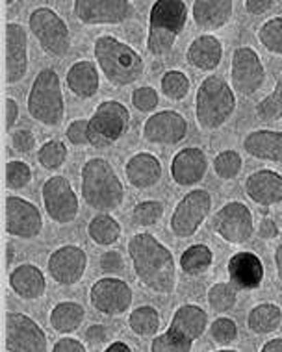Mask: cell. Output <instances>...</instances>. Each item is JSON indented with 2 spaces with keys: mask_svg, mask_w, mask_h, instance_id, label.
I'll use <instances>...</instances> for the list:
<instances>
[{
  "mask_svg": "<svg viewBox=\"0 0 282 352\" xmlns=\"http://www.w3.org/2000/svg\"><path fill=\"white\" fill-rule=\"evenodd\" d=\"M26 108L34 121L45 126H58L65 116L62 80L54 69L39 71L28 93Z\"/></svg>",
  "mask_w": 282,
  "mask_h": 352,
  "instance_id": "6",
  "label": "cell"
},
{
  "mask_svg": "<svg viewBox=\"0 0 282 352\" xmlns=\"http://www.w3.org/2000/svg\"><path fill=\"white\" fill-rule=\"evenodd\" d=\"M188 135V121L175 109L154 113L143 124V140L153 145H177Z\"/></svg>",
  "mask_w": 282,
  "mask_h": 352,
  "instance_id": "19",
  "label": "cell"
},
{
  "mask_svg": "<svg viewBox=\"0 0 282 352\" xmlns=\"http://www.w3.org/2000/svg\"><path fill=\"white\" fill-rule=\"evenodd\" d=\"M87 122L89 119H76L67 126L65 130V135L67 140L76 146L89 145V138H87Z\"/></svg>",
  "mask_w": 282,
  "mask_h": 352,
  "instance_id": "46",
  "label": "cell"
},
{
  "mask_svg": "<svg viewBox=\"0 0 282 352\" xmlns=\"http://www.w3.org/2000/svg\"><path fill=\"white\" fill-rule=\"evenodd\" d=\"M106 338H108V330H106L102 324H91V327L86 330V340L91 343V345H100L105 343Z\"/></svg>",
  "mask_w": 282,
  "mask_h": 352,
  "instance_id": "51",
  "label": "cell"
},
{
  "mask_svg": "<svg viewBox=\"0 0 282 352\" xmlns=\"http://www.w3.org/2000/svg\"><path fill=\"white\" fill-rule=\"evenodd\" d=\"M74 17L82 25H119L134 17V4L129 0H76L73 4Z\"/></svg>",
  "mask_w": 282,
  "mask_h": 352,
  "instance_id": "13",
  "label": "cell"
},
{
  "mask_svg": "<svg viewBox=\"0 0 282 352\" xmlns=\"http://www.w3.org/2000/svg\"><path fill=\"white\" fill-rule=\"evenodd\" d=\"M221 58H223V47L217 41V37L210 36V34L195 37L186 52L188 63L199 71H214L219 67Z\"/></svg>",
  "mask_w": 282,
  "mask_h": 352,
  "instance_id": "26",
  "label": "cell"
},
{
  "mask_svg": "<svg viewBox=\"0 0 282 352\" xmlns=\"http://www.w3.org/2000/svg\"><path fill=\"white\" fill-rule=\"evenodd\" d=\"M105 352H132V349L127 343H123V341H116V343L106 346Z\"/></svg>",
  "mask_w": 282,
  "mask_h": 352,
  "instance_id": "55",
  "label": "cell"
},
{
  "mask_svg": "<svg viewBox=\"0 0 282 352\" xmlns=\"http://www.w3.org/2000/svg\"><path fill=\"white\" fill-rule=\"evenodd\" d=\"M210 334L214 338L217 345H230L236 336H238V327L232 319L228 317H217L212 324H210Z\"/></svg>",
  "mask_w": 282,
  "mask_h": 352,
  "instance_id": "44",
  "label": "cell"
},
{
  "mask_svg": "<svg viewBox=\"0 0 282 352\" xmlns=\"http://www.w3.org/2000/svg\"><path fill=\"white\" fill-rule=\"evenodd\" d=\"M243 148L252 158L264 162H282V132L254 130L246 135Z\"/></svg>",
  "mask_w": 282,
  "mask_h": 352,
  "instance_id": "27",
  "label": "cell"
},
{
  "mask_svg": "<svg viewBox=\"0 0 282 352\" xmlns=\"http://www.w3.org/2000/svg\"><path fill=\"white\" fill-rule=\"evenodd\" d=\"M282 324V310L273 302H262L254 306L247 317V327L254 334H271Z\"/></svg>",
  "mask_w": 282,
  "mask_h": 352,
  "instance_id": "31",
  "label": "cell"
},
{
  "mask_svg": "<svg viewBox=\"0 0 282 352\" xmlns=\"http://www.w3.org/2000/svg\"><path fill=\"white\" fill-rule=\"evenodd\" d=\"M45 210L54 223L58 225H69L73 223L80 212L78 197L74 193L73 186L65 176H52L43 184Z\"/></svg>",
  "mask_w": 282,
  "mask_h": 352,
  "instance_id": "11",
  "label": "cell"
},
{
  "mask_svg": "<svg viewBox=\"0 0 282 352\" xmlns=\"http://www.w3.org/2000/svg\"><path fill=\"white\" fill-rule=\"evenodd\" d=\"M32 36L36 37L39 47L49 56L63 58L71 49V32H69L65 21H63L52 8L39 6L32 10L28 17Z\"/></svg>",
  "mask_w": 282,
  "mask_h": 352,
  "instance_id": "8",
  "label": "cell"
},
{
  "mask_svg": "<svg viewBox=\"0 0 282 352\" xmlns=\"http://www.w3.org/2000/svg\"><path fill=\"white\" fill-rule=\"evenodd\" d=\"M82 197L100 213L113 212L123 204L124 188L116 169L106 158H91L82 165Z\"/></svg>",
  "mask_w": 282,
  "mask_h": 352,
  "instance_id": "3",
  "label": "cell"
},
{
  "mask_svg": "<svg viewBox=\"0 0 282 352\" xmlns=\"http://www.w3.org/2000/svg\"><path fill=\"white\" fill-rule=\"evenodd\" d=\"M212 228L227 243H247L254 234V221H252L251 210L243 202H228L214 215Z\"/></svg>",
  "mask_w": 282,
  "mask_h": 352,
  "instance_id": "9",
  "label": "cell"
},
{
  "mask_svg": "<svg viewBox=\"0 0 282 352\" xmlns=\"http://www.w3.org/2000/svg\"><path fill=\"white\" fill-rule=\"evenodd\" d=\"M19 119V104L13 100L12 97L6 98V119H4V128H6V132H10L13 126H15V122Z\"/></svg>",
  "mask_w": 282,
  "mask_h": 352,
  "instance_id": "52",
  "label": "cell"
},
{
  "mask_svg": "<svg viewBox=\"0 0 282 352\" xmlns=\"http://www.w3.org/2000/svg\"><path fill=\"white\" fill-rule=\"evenodd\" d=\"M254 116L262 122L282 121V74L276 80L275 89L257 104Z\"/></svg>",
  "mask_w": 282,
  "mask_h": 352,
  "instance_id": "35",
  "label": "cell"
},
{
  "mask_svg": "<svg viewBox=\"0 0 282 352\" xmlns=\"http://www.w3.org/2000/svg\"><path fill=\"white\" fill-rule=\"evenodd\" d=\"M123 267V260H121V256L113 252V250H108L105 254L100 256V269L105 271V273H116L119 269Z\"/></svg>",
  "mask_w": 282,
  "mask_h": 352,
  "instance_id": "49",
  "label": "cell"
},
{
  "mask_svg": "<svg viewBox=\"0 0 282 352\" xmlns=\"http://www.w3.org/2000/svg\"><path fill=\"white\" fill-rule=\"evenodd\" d=\"M214 261V252L206 245H191L180 256V269L190 276L206 273Z\"/></svg>",
  "mask_w": 282,
  "mask_h": 352,
  "instance_id": "33",
  "label": "cell"
},
{
  "mask_svg": "<svg viewBox=\"0 0 282 352\" xmlns=\"http://www.w3.org/2000/svg\"><path fill=\"white\" fill-rule=\"evenodd\" d=\"M129 256L135 276L149 289L171 295L177 287V263L171 250L147 232H140L129 241Z\"/></svg>",
  "mask_w": 282,
  "mask_h": 352,
  "instance_id": "1",
  "label": "cell"
},
{
  "mask_svg": "<svg viewBox=\"0 0 282 352\" xmlns=\"http://www.w3.org/2000/svg\"><path fill=\"white\" fill-rule=\"evenodd\" d=\"M124 175L135 189H149L162 178V164L151 152H138L124 165Z\"/></svg>",
  "mask_w": 282,
  "mask_h": 352,
  "instance_id": "24",
  "label": "cell"
},
{
  "mask_svg": "<svg viewBox=\"0 0 282 352\" xmlns=\"http://www.w3.org/2000/svg\"><path fill=\"white\" fill-rule=\"evenodd\" d=\"M234 2L230 0H195L193 19L195 25L203 30H217L230 21Z\"/></svg>",
  "mask_w": 282,
  "mask_h": 352,
  "instance_id": "28",
  "label": "cell"
},
{
  "mask_svg": "<svg viewBox=\"0 0 282 352\" xmlns=\"http://www.w3.org/2000/svg\"><path fill=\"white\" fill-rule=\"evenodd\" d=\"M258 236L262 239H275L279 236V226L275 225V221L270 217H264L258 225Z\"/></svg>",
  "mask_w": 282,
  "mask_h": 352,
  "instance_id": "50",
  "label": "cell"
},
{
  "mask_svg": "<svg viewBox=\"0 0 282 352\" xmlns=\"http://www.w3.org/2000/svg\"><path fill=\"white\" fill-rule=\"evenodd\" d=\"M164 215V204L160 201H143L135 204L132 217L134 223L140 226H153L158 223Z\"/></svg>",
  "mask_w": 282,
  "mask_h": 352,
  "instance_id": "42",
  "label": "cell"
},
{
  "mask_svg": "<svg viewBox=\"0 0 282 352\" xmlns=\"http://www.w3.org/2000/svg\"><path fill=\"white\" fill-rule=\"evenodd\" d=\"M93 56L106 80L116 87L135 84L145 71L143 58L113 36L98 37L93 45Z\"/></svg>",
  "mask_w": 282,
  "mask_h": 352,
  "instance_id": "2",
  "label": "cell"
},
{
  "mask_svg": "<svg viewBox=\"0 0 282 352\" xmlns=\"http://www.w3.org/2000/svg\"><path fill=\"white\" fill-rule=\"evenodd\" d=\"M215 352H238V351H228V349H223V351H215Z\"/></svg>",
  "mask_w": 282,
  "mask_h": 352,
  "instance_id": "57",
  "label": "cell"
},
{
  "mask_svg": "<svg viewBox=\"0 0 282 352\" xmlns=\"http://www.w3.org/2000/svg\"><path fill=\"white\" fill-rule=\"evenodd\" d=\"M47 267L56 284L74 285L86 274L87 254L76 245H63L50 254Z\"/></svg>",
  "mask_w": 282,
  "mask_h": 352,
  "instance_id": "18",
  "label": "cell"
},
{
  "mask_svg": "<svg viewBox=\"0 0 282 352\" xmlns=\"http://www.w3.org/2000/svg\"><path fill=\"white\" fill-rule=\"evenodd\" d=\"M89 302L98 314L110 317L123 316L132 306V289L124 280L106 276L91 285Z\"/></svg>",
  "mask_w": 282,
  "mask_h": 352,
  "instance_id": "16",
  "label": "cell"
},
{
  "mask_svg": "<svg viewBox=\"0 0 282 352\" xmlns=\"http://www.w3.org/2000/svg\"><path fill=\"white\" fill-rule=\"evenodd\" d=\"M230 82L234 89L243 97H252L264 85V63L251 47H239L232 52Z\"/></svg>",
  "mask_w": 282,
  "mask_h": 352,
  "instance_id": "14",
  "label": "cell"
},
{
  "mask_svg": "<svg viewBox=\"0 0 282 352\" xmlns=\"http://www.w3.org/2000/svg\"><path fill=\"white\" fill-rule=\"evenodd\" d=\"M275 269H276V276L282 282V243L275 249Z\"/></svg>",
  "mask_w": 282,
  "mask_h": 352,
  "instance_id": "56",
  "label": "cell"
},
{
  "mask_svg": "<svg viewBox=\"0 0 282 352\" xmlns=\"http://www.w3.org/2000/svg\"><path fill=\"white\" fill-rule=\"evenodd\" d=\"M49 338L32 317L8 311L6 314V351L8 352H47Z\"/></svg>",
  "mask_w": 282,
  "mask_h": 352,
  "instance_id": "10",
  "label": "cell"
},
{
  "mask_svg": "<svg viewBox=\"0 0 282 352\" xmlns=\"http://www.w3.org/2000/svg\"><path fill=\"white\" fill-rule=\"evenodd\" d=\"M130 126V111L117 100H102L87 122L89 145L97 148L116 145Z\"/></svg>",
  "mask_w": 282,
  "mask_h": 352,
  "instance_id": "7",
  "label": "cell"
},
{
  "mask_svg": "<svg viewBox=\"0 0 282 352\" xmlns=\"http://www.w3.org/2000/svg\"><path fill=\"white\" fill-rule=\"evenodd\" d=\"M191 346H193L191 341L175 334L173 330H167L154 338L151 343V352H191Z\"/></svg>",
  "mask_w": 282,
  "mask_h": 352,
  "instance_id": "41",
  "label": "cell"
},
{
  "mask_svg": "<svg viewBox=\"0 0 282 352\" xmlns=\"http://www.w3.org/2000/svg\"><path fill=\"white\" fill-rule=\"evenodd\" d=\"M87 234L100 247H111L121 237V225L108 213H98L87 226Z\"/></svg>",
  "mask_w": 282,
  "mask_h": 352,
  "instance_id": "32",
  "label": "cell"
},
{
  "mask_svg": "<svg viewBox=\"0 0 282 352\" xmlns=\"http://www.w3.org/2000/svg\"><path fill=\"white\" fill-rule=\"evenodd\" d=\"M238 293H236V285L221 282L210 287L208 292V304L215 311H228L232 310L236 304Z\"/></svg>",
  "mask_w": 282,
  "mask_h": 352,
  "instance_id": "39",
  "label": "cell"
},
{
  "mask_svg": "<svg viewBox=\"0 0 282 352\" xmlns=\"http://www.w3.org/2000/svg\"><path fill=\"white\" fill-rule=\"evenodd\" d=\"M52 352H87V349L82 341L74 340V338H62L56 341Z\"/></svg>",
  "mask_w": 282,
  "mask_h": 352,
  "instance_id": "48",
  "label": "cell"
},
{
  "mask_svg": "<svg viewBox=\"0 0 282 352\" xmlns=\"http://www.w3.org/2000/svg\"><path fill=\"white\" fill-rule=\"evenodd\" d=\"M67 156V146L58 140H49L47 143H43V145L39 146V151H37V162H39V165L47 170L60 169V167L65 164Z\"/></svg>",
  "mask_w": 282,
  "mask_h": 352,
  "instance_id": "36",
  "label": "cell"
},
{
  "mask_svg": "<svg viewBox=\"0 0 282 352\" xmlns=\"http://www.w3.org/2000/svg\"><path fill=\"white\" fill-rule=\"evenodd\" d=\"M86 317V310L80 306L78 302H65L56 304L52 311H50V327L58 334H71L74 330H78V327L84 322Z\"/></svg>",
  "mask_w": 282,
  "mask_h": 352,
  "instance_id": "30",
  "label": "cell"
},
{
  "mask_svg": "<svg viewBox=\"0 0 282 352\" xmlns=\"http://www.w3.org/2000/svg\"><path fill=\"white\" fill-rule=\"evenodd\" d=\"M243 167V160L238 152L225 151L219 152L214 158V170L215 175L223 178V180H232L239 175V170Z\"/></svg>",
  "mask_w": 282,
  "mask_h": 352,
  "instance_id": "40",
  "label": "cell"
},
{
  "mask_svg": "<svg viewBox=\"0 0 282 352\" xmlns=\"http://www.w3.org/2000/svg\"><path fill=\"white\" fill-rule=\"evenodd\" d=\"M10 287L23 300H37L47 292V278L41 269L32 263H21L10 273Z\"/></svg>",
  "mask_w": 282,
  "mask_h": 352,
  "instance_id": "23",
  "label": "cell"
},
{
  "mask_svg": "<svg viewBox=\"0 0 282 352\" xmlns=\"http://www.w3.org/2000/svg\"><path fill=\"white\" fill-rule=\"evenodd\" d=\"M246 193L254 204L273 206L282 202V175L262 169L252 173L246 180Z\"/></svg>",
  "mask_w": 282,
  "mask_h": 352,
  "instance_id": "21",
  "label": "cell"
},
{
  "mask_svg": "<svg viewBox=\"0 0 282 352\" xmlns=\"http://www.w3.org/2000/svg\"><path fill=\"white\" fill-rule=\"evenodd\" d=\"M208 170V158L201 148L188 146L175 154L171 162V176L175 184L182 188H191L204 178Z\"/></svg>",
  "mask_w": 282,
  "mask_h": 352,
  "instance_id": "20",
  "label": "cell"
},
{
  "mask_svg": "<svg viewBox=\"0 0 282 352\" xmlns=\"http://www.w3.org/2000/svg\"><path fill=\"white\" fill-rule=\"evenodd\" d=\"M32 182L30 165L21 162V160H12L6 164V186L10 189H23Z\"/></svg>",
  "mask_w": 282,
  "mask_h": 352,
  "instance_id": "43",
  "label": "cell"
},
{
  "mask_svg": "<svg viewBox=\"0 0 282 352\" xmlns=\"http://www.w3.org/2000/svg\"><path fill=\"white\" fill-rule=\"evenodd\" d=\"M4 230L8 236L19 239H32L43 230V219L36 204L26 199L8 195L4 204Z\"/></svg>",
  "mask_w": 282,
  "mask_h": 352,
  "instance_id": "15",
  "label": "cell"
},
{
  "mask_svg": "<svg viewBox=\"0 0 282 352\" xmlns=\"http://www.w3.org/2000/svg\"><path fill=\"white\" fill-rule=\"evenodd\" d=\"M228 276L238 289H257L264 280V265L252 252H238L228 261Z\"/></svg>",
  "mask_w": 282,
  "mask_h": 352,
  "instance_id": "22",
  "label": "cell"
},
{
  "mask_svg": "<svg viewBox=\"0 0 282 352\" xmlns=\"http://www.w3.org/2000/svg\"><path fill=\"white\" fill-rule=\"evenodd\" d=\"M162 93L171 100H182L190 93V80L180 71H167L162 76Z\"/></svg>",
  "mask_w": 282,
  "mask_h": 352,
  "instance_id": "38",
  "label": "cell"
},
{
  "mask_svg": "<svg viewBox=\"0 0 282 352\" xmlns=\"http://www.w3.org/2000/svg\"><path fill=\"white\" fill-rule=\"evenodd\" d=\"M212 208V197L204 189H193L178 202L171 215V232L177 237H191L195 234L204 219L208 217Z\"/></svg>",
  "mask_w": 282,
  "mask_h": 352,
  "instance_id": "12",
  "label": "cell"
},
{
  "mask_svg": "<svg viewBox=\"0 0 282 352\" xmlns=\"http://www.w3.org/2000/svg\"><path fill=\"white\" fill-rule=\"evenodd\" d=\"M65 84H67L69 91L76 95L78 98H93L97 95L100 78H98V71L95 63L87 60L76 61L69 67L65 74Z\"/></svg>",
  "mask_w": 282,
  "mask_h": 352,
  "instance_id": "29",
  "label": "cell"
},
{
  "mask_svg": "<svg viewBox=\"0 0 282 352\" xmlns=\"http://www.w3.org/2000/svg\"><path fill=\"white\" fill-rule=\"evenodd\" d=\"M129 327L140 338H153L160 328V316L153 306H140L129 317Z\"/></svg>",
  "mask_w": 282,
  "mask_h": 352,
  "instance_id": "34",
  "label": "cell"
},
{
  "mask_svg": "<svg viewBox=\"0 0 282 352\" xmlns=\"http://www.w3.org/2000/svg\"><path fill=\"white\" fill-rule=\"evenodd\" d=\"M132 104H134L135 109L140 111H153L156 106H158V93L154 91L153 87L149 85H143V87H138L134 93H132Z\"/></svg>",
  "mask_w": 282,
  "mask_h": 352,
  "instance_id": "45",
  "label": "cell"
},
{
  "mask_svg": "<svg viewBox=\"0 0 282 352\" xmlns=\"http://www.w3.org/2000/svg\"><path fill=\"white\" fill-rule=\"evenodd\" d=\"M188 21V6L182 0H156L149 15L147 50L153 56H167L175 47Z\"/></svg>",
  "mask_w": 282,
  "mask_h": 352,
  "instance_id": "4",
  "label": "cell"
},
{
  "mask_svg": "<svg viewBox=\"0 0 282 352\" xmlns=\"http://www.w3.org/2000/svg\"><path fill=\"white\" fill-rule=\"evenodd\" d=\"M4 82L6 85L19 84L28 73V36L19 23H8L4 30Z\"/></svg>",
  "mask_w": 282,
  "mask_h": 352,
  "instance_id": "17",
  "label": "cell"
},
{
  "mask_svg": "<svg viewBox=\"0 0 282 352\" xmlns=\"http://www.w3.org/2000/svg\"><path fill=\"white\" fill-rule=\"evenodd\" d=\"M236 95L232 87L219 76H208L199 85L195 97V117L199 126L214 132L232 117Z\"/></svg>",
  "mask_w": 282,
  "mask_h": 352,
  "instance_id": "5",
  "label": "cell"
},
{
  "mask_svg": "<svg viewBox=\"0 0 282 352\" xmlns=\"http://www.w3.org/2000/svg\"><path fill=\"white\" fill-rule=\"evenodd\" d=\"M258 41L262 43L268 52L282 56V17H273L265 21L258 28Z\"/></svg>",
  "mask_w": 282,
  "mask_h": 352,
  "instance_id": "37",
  "label": "cell"
},
{
  "mask_svg": "<svg viewBox=\"0 0 282 352\" xmlns=\"http://www.w3.org/2000/svg\"><path fill=\"white\" fill-rule=\"evenodd\" d=\"M275 6L273 0H247L246 2V10L252 15H260V13L270 12L271 8Z\"/></svg>",
  "mask_w": 282,
  "mask_h": 352,
  "instance_id": "53",
  "label": "cell"
},
{
  "mask_svg": "<svg viewBox=\"0 0 282 352\" xmlns=\"http://www.w3.org/2000/svg\"><path fill=\"white\" fill-rule=\"evenodd\" d=\"M208 328V316L203 308H199L195 304H184L180 306L171 319L169 330L175 334L182 336L184 340L195 343Z\"/></svg>",
  "mask_w": 282,
  "mask_h": 352,
  "instance_id": "25",
  "label": "cell"
},
{
  "mask_svg": "<svg viewBox=\"0 0 282 352\" xmlns=\"http://www.w3.org/2000/svg\"><path fill=\"white\" fill-rule=\"evenodd\" d=\"M12 146L13 151L21 152V154H28L36 146V135L32 134L30 130H26V128L15 130L12 135Z\"/></svg>",
  "mask_w": 282,
  "mask_h": 352,
  "instance_id": "47",
  "label": "cell"
},
{
  "mask_svg": "<svg viewBox=\"0 0 282 352\" xmlns=\"http://www.w3.org/2000/svg\"><path fill=\"white\" fill-rule=\"evenodd\" d=\"M260 352H282V340L281 338H276V340L268 341V343L262 346V351Z\"/></svg>",
  "mask_w": 282,
  "mask_h": 352,
  "instance_id": "54",
  "label": "cell"
}]
</instances>
